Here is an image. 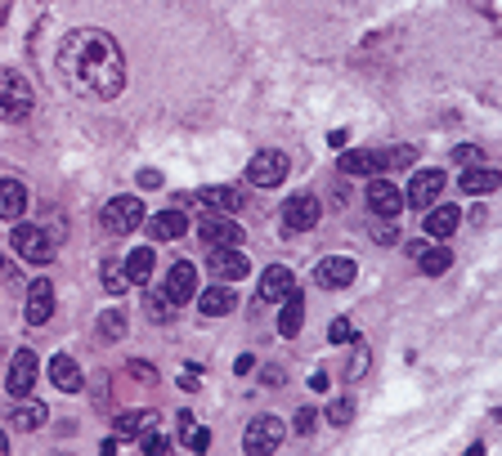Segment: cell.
<instances>
[{
	"label": "cell",
	"mask_w": 502,
	"mask_h": 456,
	"mask_svg": "<svg viewBox=\"0 0 502 456\" xmlns=\"http://www.w3.org/2000/svg\"><path fill=\"white\" fill-rule=\"evenodd\" d=\"M58 72L90 99H117L126 86V58L108 32L77 27L58 41Z\"/></svg>",
	"instance_id": "6da1fadb"
},
{
	"label": "cell",
	"mask_w": 502,
	"mask_h": 456,
	"mask_svg": "<svg viewBox=\"0 0 502 456\" xmlns=\"http://www.w3.org/2000/svg\"><path fill=\"white\" fill-rule=\"evenodd\" d=\"M32 86L18 76V72H9V67H0V121H23V117H32Z\"/></svg>",
	"instance_id": "7a4b0ae2"
},
{
	"label": "cell",
	"mask_w": 502,
	"mask_h": 456,
	"mask_svg": "<svg viewBox=\"0 0 502 456\" xmlns=\"http://www.w3.org/2000/svg\"><path fill=\"white\" fill-rule=\"evenodd\" d=\"M287 170H292V161H287V152H279V148L256 152L251 166H247V175H251L256 188H279L282 179H287Z\"/></svg>",
	"instance_id": "3957f363"
},
{
	"label": "cell",
	"mask_w": 502,
	"mask_h": 456,
	"mask_svg": "<svg viewBox=\"0 0 502 456\" xmlns=\"http://www.w3.org/2000/svg\"><path fill=\"white\" fill-rule=\"evenodd\" d=\"M14 251L23 255L27 264H50V259H55V242H50L46 228H36V224H18V228H14Z\"/></svg>",
	"instance_id": "277c9868"
},
{
	"label": "cell",
	"mask_w": 502,
	"mask_h": 456,
	"mask_svg": "<svg viewBox=\"0 0 502 456\" xmlns=\"http://www.w3.org/2000/svg\"><path fill=\"white\" fill-rule=\"evenodd\" d=\"M144 224V202L139 198H112L104 206V228L117 233V238H126V233H135Z\"/></svg>",
	"instance_id": "5b68a950"
},
{
	"label": "cell",
	"mask_w": 502,
	"mask_h": 456,
	"mask_svg": "<svg viewBox=\"0 0 502 456\" xmlns=\"http://www.w3.org/2000/svg\"><path fill=\"white\" fill-rule=\"evenodd\" d=\"M282 439H287V425H282L279 416H256L251 425H247V434H242V448L247 452H274Z\"/></svg>",
	"instance_id": "8992f818"
},
{
	"label": "cell",
	"mask_w": 502,
	"mask_h": 456,
	"mask_svg": "<svg viewBox=\"0 0 502 456\" xmlns=\"http://www.w3.org/2000/svg\"><path fill=\"white\" fill-rule=\"evenodd\" d=\"M319 215H323V206H319L314 193H296L292 202L282 206V228L287 233H310L319 224Z\"/></svg>",
	"instance_id": "52a82bcc"
},
{
	"label": "cell",
	"mask_w": 502,
	"mask_h": 456,
	"mask_svg": "<svg viewBox=\"0 0 502 456\" xmlns=\"http://www.w3.org/2000/svg\"><path fill=\"white\" fill-rule=\"evenodd\" d=\"M354 259H345V255H328V259H319V269H314V282L323 287V291H341V287H350L354 282Z\"/></svg>",
	"instance_id": "ba28073f"
},
{
	"label": "cell",
	"mask_w": 502,
	"mask_h": 456,
	"mask_svg": "<svg viewBox=\"0 0 502 456\" xmlns=\"http://www.w3.org/2000/svg\"><path fill=\"white\" fill-rule=\"evenodd\" d=\"M211 273L220 278V282H238V278H247L251 273V264H247V255L238 251V247H211Z\"/></svg>",
	"instance_id": "9c48e42d"
},
{
	"label": "cell",
	"mask_w": 502,
	"mask_h": 456,
	"mask_svg": "<svg viewBox=\"0 0 502 456\" xmlns=\"http://www.w3.org/2000/svg\"><path fill=\"white\" fill-rule=\"evenodd\" d=\"M32 390H36V354L32 350H18L14 362H9V394L27 399Z\"/></svg>",
	"instance_id": "30bf717a"
},
{
	"label": "cell",
	"mask_w": 502,
	"mask_h": 456,
	"mask_svg": "<svg viewBox=\"0 0 502 456\" xmlns=\"http://www.w3.org/2000/svg\"><path fill=\"white\" fill-rule=\"evenodd\" d=\"M50 313H55V287H50L46 278H36V282L27 287V313H23V318H27L32 327H46Z\"/></svg>",
	"instance_id": "8fae6325"
},
{
	"label": "cell",
	"mask_w": 502,
	"mask_h": 456,
	"mask_svg": "<svg viewBox=\"0 0 502 456\" xmlns=\"http://www.w3.org/2000/svg\"><path fill=\"white\" fill-rule=\"evenodd\" d=\"M440 193H445V170H417L413 184H408V202L422 206V210L431 202H440Z\"/></svg>",
	"instance_id": "7c38bea8"
},
{
	"label": "cell",
	"mask_w": 502,
	"mask_h": 456,
	"mask_svg": "<svg viewBox=\"0 0 502 456\" xmlns=\"http://www.w3.org/2000/svg\"><path fill=\"white\" fill-rule=\"evenodd\" d=\"M368 206H373V215H386V219H394V215H399V206H404V193L394 188L391 179L373 175V184H368Z\"/></svg>",
	"instance_id": "4fadbf2b"
},
{
	"label": "cell",
	"mask_w": 502,
	"mask_h": 456,
	"mask_svg": "<svg viewBox=\"0 0 502 456\" xmlns=\"http://www.w3.org/2000/svg\"><path fill=\"white\" fill-rule=\"evenodd\" d=\"M193 291H198V269H193L189 259H175V264H170V273H167V296L175 304H184Z\"/></svg>",
	"instance_id": "5bb4252c"
},
{
	"label": "cell",
	"mask_w": 502,
	"mask_h": 456,
	"mask_svg": "<svg viewBox=\"0 0 502 456\" xmlns=\"http://www.w3.org/2000/svg\"><path fill=\"white\" fill-rule=\"evenodd\" d=\"M198 202L207 206L211 215H233V210H242V188H233V184H220V188H202L198 193Z\"/></svg>",
	"instance_id": "9a60e30c"
},
{
	"label": "cell",
	"mask_w": 502,
	"mask_h": 456,
	"mask_svg": "<svg viewBox=\"0 0 502 456\" xmlns=\"http://www.w3.org/2000/svg\"><path fill=\"white\" fill-rule=\"evenodd\" d=\"M198 233H202L211 247H242V228H238L233 219H224V215H207Z\"/></svg>",
	"instance_id": "2e32d148"
},
{
	"label": "cell",
	"mask_w": 502,
	"mask_h": 456,
	"mask_svg": "<svg viewBox=\"0 0 502 456\" xmlns=\"http://www.w3.org/2000/svg\"><path fill=\"white\" fill-rule=\"evenodd\" d=\"M498 184H502V175L494 170V166H466V170H462V193H466V198L494 193Z\"/></svg>",
	"instance_id": "e0dca14e"
},
{
	"label": "cell",
	"mask_w": 502,
	"mask_h": 456,
	"mask_svg": "<svg viewBox=\"0 0 502 456\" xmlns=\"http://www.w3.org/2000/svg\"><path fill=\"white\" fill-rule=\"evenodd\" d=\"M184 233H189L184 210H162V215L149 219V238H158V242H175V238H184Z\"/></svg>",
	"instance_id": "ac0fdd59"
},
{
	"label": "cell",
	"mask_w": 502,
	"mask_h": 456,
	"mask_svg": "<svg viewBox=\"0 0 502 456\" xmlns=\"http://www.w3.org/2000/svg\"><path fill=\"white\" fill-rule=\"evenodd\" d=\"M287 291H296V278H292V269L274 264V269H265V273H261V300H282Z\"/></svg>",
	"instance_id": "d6986e66"
},
{
	"label": "cell",
	"mask_w": 502,
	"mask_h": 456,
	"mask_svg": "<svg viewBox=\"0 0 502 456\" xmlns=\"http://www.w3.org/2000/svg\"><path fill=\"white\" fill-rule=\"evenodd\" d=\"M27 210V188L18 179H0V219H23Z\"/></svg>",
	"instance_id": "ffe728a7"
},
{
	"label": "cell",
	"mask_w": 502,
	"mask_h": 456,
	"mask_svg": "<svg viewBox=\"0 0 502 456\" xmlns=\"http://www.w3.org/2000/svg\"><path fill=\"white\" fill-rule=\"evenodd\" d=\"M462 224L457 206H426V238H448Z\"/></svg>",
	"instance_id": "44dd1931"
},
{
	"label": "cell",
	"mask_w": 502,
	"mask_h": 456,
	"mask_svg": "<svg viewBox=\"0 0 502 456\" xmlns=\"http://www.w3.org/2000/svg\"><path fill=\"white\" fill-rule=\"evenodd\" d=\"M50 380H55L63 394H77V390H81V367L67 354H55L50 358Z\"/></svg>",
	"instance_id": "7402d4cb"
},
{
	"label": "cell",
	"mask_w": 502,
	"mask_h": 456,
	"mask_svg": "<svg viewBox=\"0 0 502 456\" xmlns=\"http://www.w3.org/2000/svg\"><path fill=\"white\" fill-rule=\"evenodd\" d=\"M382 166H386V152H345V157H341V170H345V175H377V170H382Z\"/></svg>",
	"instance_id": "603a6c76"
},
{
	"label": "cell",
	"mask_w": 502,
	"mask_h": 456,
	"mask_svg": "<svg viewBox=\"0 0 502 456\" xmlns=\"http://www.w3.org/2000/svg\"><path fill=\"white\" fill-rule=\"evenodd\" d=\"M153 264H158V259H153L149 247H135V251L126 255V264H121V269H126L130 287H144V282H149V273H153Z\"/></svg>",
	"instance_id": "cb8c5ba5"
},
{
	"label": "cell",
	"mask_w": 502,
	"mask_h": 456,
	"mask_svg": "<svg viewBox=\"0 0 502 456\" xmlns=\"http://www.w3.org/2000/svg\"><path fill=\"white\" fill-rule=\"evenodd\" d=\"M198 304H202V313H207V318H224V313L233 309V291H229V282H220V287H207V291L198 296Z\"/></svg>",
	"instance_id": "d4e9b609"
},
{
	"label": "cell",
	"mask_w": 502,
	"mask_h": 456,
	"mask_svg": "<svg viewBox=\"0 0 502 456\" xmlns=\"http://www.w3.org/2000/svg\"><path fill=\"white\" fill-rule=\"evenodd\" d=\"M301 318H305V304H301L296 291H287L282 296V313H279V331L282 336H296L301 331Z\"/></svg>",
	"instance_id": "484cf974"
},
{
	"label": "cell",
	"mask_w": 502,
	"mask_h": 456,
	"mask_svg": "<svg viewBox=\"0 0 502 456\" xmlns=\"http://www.w3.org/2000/svg\"><path fill=\"white\" fill-rule=\"evenodd\" d=\"M153 421H158V411H121L117 434H121V439H139L144 430H153Z\"/></svg>",
	"instance_id": "4316f807"
},
{
	"label": "cell",
	"mask_w": 502,
	"mask_h": 456,
	"mask_svg": "<svg viewBox=\"0 0 502 456\" xmlns=\"http://www.w3.org/2000/svg\"><path fill=\"white\" fill-rule=\"evenodd\" d=\"M179 439H184V448H189V452H207V443H211V439H207V430H202V425H193V416H189V411H179Z\"/></svg>",
	"instance_id": "83f0119b"
},
{
	"label": "cell",
	"mask_w": 502,
	"mask_h": 456,
	"mask_svg": "<svg viewBox=\"0 0 502 456\" xmlns=\"http://www.w3.org/2000/svg\"><path fill=\"white\" fill-rule=\"evenodd\" d=\"M417 264H422V273H445L448 264H453V255L445 251V247H417Z\"/></svg>",
	"instance_id": "f1b7e54d"
},
{
	"label": "cell",
	"mask_w": 502,
	"mask_h": 456,
	"mask_svg": "<svg viewBox=\"0 0 502 456\" xmlns=\"http://www.w3.org/2000/svg\"><path fill=\"white\" fill-rule=\"evenodd\" d=\"M46 407L41 403H23V407H14V430H41L46 425Z\"/></svg>",
	"instance_id": "f546056e"
},
{
	"label": "cell",
	"mask_w": 502,
	"mask_h": 456,
	"mask_svg": "<svg viewBox=\"0 0 502 456\" xmlns=\"http://www.w3.org/2000/svg\"><path fill=\"white\" fill-rule=\"evenodd\" d=\"M144 309H149L153 322H170V318H175V300H170L167 291H153V296L144 300Z\"/></svg>",
	"instance_id": "4dcf8cb0"
},
{
	"label": "cell",
	"mask_w": 502,
	"mask_h": 456,
	"mask_svg": "<svg viewBox=\"0 0 502 456\" xmlns=\"http://www.w3.org/2000/svg\"><path fill=\"white\" fill-rule=\"evenodd\" d=\"M121 331H126V313H121V309H108V313L99 318V336H104V340H121Z\"/></svg>",
	"instance_id": "1f68e13d"
},
{
	"label": "cell",
	"mask_w": 502,
	"mask_h": 456,
	"mask_svg": "<svg viewBox=\"0 0 502 456\" xmlns=\"http://www.w3.org/2000/svg\"><path fill=\"white\" fill-rule=\"evenodd\" d=\"M126 287H130L126 269H121V264H108V269H104V291H108V296H121Z\"/></svg>",
	"instance_id": "d6a6232c"
},
{
	"label": "cell",
	"mask_w": 502,
	"mask_h": 456,
	"mask_svg": "<svg viewBox=\"0 0 502 456\" xmlns=\"http://www.w3.org/2000/svg\"><path fill=\"white\" fill-rule=\"evenodd\" d=\"M373 238H377L382 247H394V242H399V224H394V219H386V215H382V219L373 224Z\"/></svg>",
	"instance_id": "836d02e7"
},
{
	"label": "cell",
	"mask_w": 502,
	"mask_h": 456,
	"mask_svg": "<svg viewBox=\"0 0 502 456\" xmlns=\"http://www.w3.org/2000/svg\"><path fill=\"white\" fill-rule=\"evenodd\" d=\"M139 448H144V452H170V439H162V434H153V430H144V434H139Z\"/></svg>",
	"instance_id": "e575fe53"
},
{
	"label": "cell",
	"mask_w": 502,
	"mask_h": 456,
	"mask_svg": "<svg viewBox=\"0 0 502 456\" xmlns=\"http://www.w3.org/2000/svg\"><path fill=\"white\" fill-rule=\"evenodd\" d=\"M328 340H333V345H350V340H354V327H350L345 318H336L333 327H328Z\"/></svg>",
	"instance_id": "d590c367"
},
{
	"label": "cell",
	"mask_w": 502,
	"mask_h": 456,
	"mask_svg": "<svg viewBox=\"0 0 502 456\" xmlns=\"http://www.w3.org/2000/svg\"><path fill=\"white\" fill-rule=\"evenodd\" d=\"M480 157H485V152L476 148V144H462V148H453V161H462V166H480Z\"/></svg>",
	"instance_id": "8d00e7d4"
},
{
	"label": "cell",
	"mask_w": 502,
	"mask_h": 456,
	"mask_svg": "<svg viewBox=\"0 0 502 456\" xmlns=\"http://www.w3.org/2000/svg\"><path fill=\"white\" fill-rule=\"evenodd\" d=\"M350 416H354V407L345 403V399L328 407V421H333V425H350Z\"/></svg>",
	"instance_id": "74e56055"
},
{
	"label": "cell",
	"mask_w": 502,
	"mask_h": 456,
	"mask_svg": "<svg viewBox=\"0 0 502 456\" xmlns=\"http://www.w3.org/2000/svg\"><path fill=\"white\" fill-rule=\"evenodd\" d=\"M139 188H162V175L158 170H139Z\"/></svg>",
	"instance_id": "f35d334b"
},
{
	"label": "cell",
	"mask_w": 502,
	"mask_h": 456,
	"mask_svg": "<svg viewBox=\"0 0 502 456\" xmlns=\"http://www.w3.org/2000/svg\"><path fill=\"white\" fill-rule=\"evenodd\" d=\"M296 430H301V434H310V430H314V411H310V407H305V411H296Z\"/></svg>",
	"instance_id": "ab89813d"
},
{
	"label": "cell",
	"mask_w": 502,
	"mask_h": 456,
	"mask_svg": "<svg viewBox=\"0 0 502 456\" xmlns=\"http://www.w3.org/2000/svg\"><path fill=\"white\" fill-rule=\"evenodd\" d=\"M364 367H368V354H364V350H359V354L350 358V376H359V371H364Z\"/></svg>",
	"instance_id": "60d3db41"
},
{
	"label": "cell",
	"mask_w": 502,
	"mask_h": 456,
	"mask_svg": "<svg viewBox=\"0 0 502 456\" xmlns=\"http://www.w3.org/2000/svg\"><path fill=\"white\" fill-rule=\"evenodd\" d=\"M0 452H9V434L5 430H0Z\"/></svg>",
	"instance_id": "b9f144b4"
}]
</instances>
